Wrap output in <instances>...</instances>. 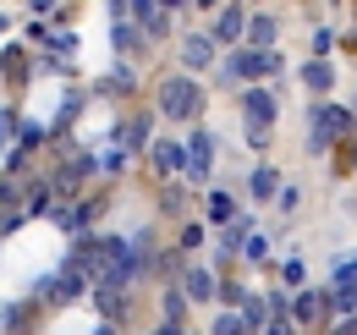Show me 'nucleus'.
Masks as SVG:
<instances>
[{
	"mask_svg": "<svg viewBox=\"0 0 357 335\" xmlns=\"http://www.w3.org/2000/svg\"><path fill=\"white\" fill-rule=\"evenodd\" d=\"M236 28H242V11H225V17H220V39H231Z\"/></svg>",
	"mask_w": 357,
	"mask_h": 335,
	"instance_id": "3",
	"label": "nucleus"
},
{
	"mask_svg": "<svg viewBox=\"0 0 357 335\" xmlns=\"http://www.w3.org/2000/svg\"><path fill=\"white\" fill-rule=\"evenodd\" d=\"M165 110H171V116H187V110H192V83H171L165 88Z\"/></svg>",
	"mask_w": 357,
	"mask_h": 335,
	"instance_id": "1",
	"label": "nucleus"
},
{
	"mask_svg": "<svg viewBox=\"0 0 357 335\" xmlns=\"http://www.w3.org/2000/svg\"><path fill=\"white\" fill-rule=\"evenodd\" d=\"M187 61L204 66V61H209V39H187Z\"/></svg>",
	"mask_w": 357,
	"mask_h": 335,
	"instance_id": "2",
	"label": "nucleus"
}]
</instances>
